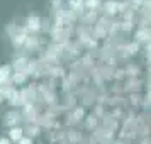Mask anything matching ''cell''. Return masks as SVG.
<instances>
[{"label":"cell","instance_id":"1","mask_svg":"<svg viewBox=\"0 0 151 144\" xmlns=\"http://www.w3.org/2000/svg\"><path fill=\"white\" fill-rule=\"evenodd\" d=\"M26 29L31 31V32H37L41 29V19H39V15L29 14L27 19H26Z\"/></svg>","mask_w":151,"mask_h":144},{"label":"cell","instance_id":"2","mask_svg":"<svg viewBox=\"0 0 151 144\" xmlns=\"http://www.w3.org/2000/svg\"><path fill=\"white\" fill-rule=\"evenodd\" d=\"M9 139H10V143H17L21 137H24V130H22V127H19V125H12L10 129H9Z\"/></svg>","mask_w":151,"mask_h":144},{"label":"cell","instance_id":"3","mask_svg":"<svg viewBox=\"0 0 151 144\" xmlns=\"http://www.w3.org/2000/svg\"><path fill=\"white\" fill-rule=\"evenodd\" d=\"M9 76H10V66L5 64V66H2V68H0V85H2L4 82H7Z\"/></svg>","mask_w":151,"mask_h":144},{"label":"cell","instance_id":"4","mask_svg":"<svg viewBox=\"0 0 151 144\" xmlns=\"http://www.w3.org/2000/svg\"><path fill=\"white\" fill-rule=\"evenodd\" d=\"M68 4L73 10H82L83 9V0H68Z\"/></svg>","mask_w":151,"mask_h":144},{"label":"cell","instance_id":"5","mask_svg":"<svg viewBox=\"0 0 151 144\" xmlns=\"http://www.w3.org/2000/svg\"><path fill=\"white\" fill-rule=\"evenodd\" d=\"M97 5H99V0H83V7L95 9Z\"/></svg>","mask_w":151,"mask_h":144},{"label":"cell","instance_id":"6","mask_svg":"<svg viewBox=\"0 0 151 144\" xmlns=\"http://www.w3.org/2000/svg\"><path fill=\"white\" fill-rule=\"evenodd\" d=\"M24 42H26V36L19 34V36H15L14 37V44L15 46H21V44H24Z\"/></svg>","mask_w":151,"mask_h":144},{"label":"cell","instance_id":"7","mask_svg":"<svg viewBox=\"0 0 151 144\" xmlns=\"http://www.w3.org/2000/svg\"><path fill=\"white\" fill-rule=\"evenodd\" d=\"M17 144H34V143H32L31 137H21V139L17 141Z\"/></svg>","mask_w":151,"mask_h":144},{"label":"cell","instance_id":"8","mask_svg":"<svg viewBox=\"0 0 151 144\" xmlns=\"http://www.w3.org/2000/svg\"><path fill=\"white\" fill-rule=\"evenodd\" d=\"M0 144H12L7 136H0Z\"/></svg>","mask_w":151,"mask_h":144}]
</instances>
